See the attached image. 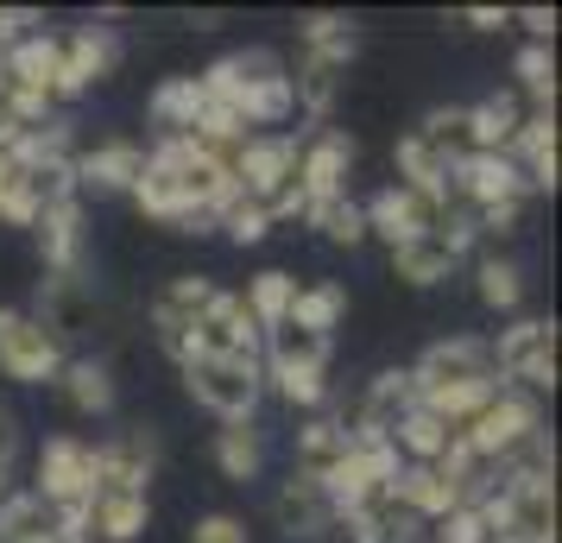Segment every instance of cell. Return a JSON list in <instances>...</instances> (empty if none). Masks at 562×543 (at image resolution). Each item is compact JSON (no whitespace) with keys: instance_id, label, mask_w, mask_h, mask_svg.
I'll list each match as a JSON object with an SVG mask.
<instances>
[{"instance_id":"4fadbf2b","label":"cell","mask_w":562,"mask_h":543,"mask_svg":"<svg viewBox=\"0 0 562 543\" xmlns=\"http://www.w3.org/2000/svg\"><path fill=\"white\" fill-rule=\"evenodd\" d=\"M474 380H493L486 336H442L411 361V386L417 392H449V386H474Z\"/></svg>"},{"instance_id":"3957f363","label":"cell","mask_w":562,"mask_h":543,"mask_svg":"<svg viewBox=\"0 0 562 543\" xmlns=\"http://www.w3.org/2000/svg\"><path fill=\"white\" fill-rule=\"evenodd\" d=\"M70 361V348L20 304H0V380L13 386H57V373Z\"/></svg>"},{"instance_id":"2e32d148","label":"cell","mask_w":562,"mask_h":543,"mask_svg":"<svg viewBox=\"0 0 562 543\" xmlns=\"http://www.w3.org/2000/svg\"><path fill=\"white\" fill-rule=\"evenodd\" d=\"M38 259H45V279H82V196H57L38 208Z\"/></svg>"},{"instance_id":"30bf717a","label":"cell","mask_w":562,"mask_h":543,"mask_svg":"<svg viewBox=\"0 0 562 543\" xmlns=\"http://www.w3.org/2000/svg\"><path fill=\"white\" fill-rule=\"evenodd\" d=\"M158 474V437L146 423H121L95 442V493H146Z\"/></svg>"},{"instance_id":"277c9868","label":"cell","mask_w":562,"mask_h":543,"mask_svg":"<svg viewBox=\"0 0 562 543\" xmlns=\"http://www.w3.org/2000/svg\"><path fill=\"white\" fill-rule=\"evenodd\" d=\"M215 279L209 272H171L165 285L146 297V323H153V341L171 354V366L190 361V329H196V316L209 310V297H215Z\"/></svg>"},{"instance_id":"7bdbcfd3","label":"cell","mask_w":562,"mask_h":543,"mask_svg":"<svg viewBox=\"0 0 562 543\" xmlns=\"http://www.w3.org/2000/svg\"><path fill=\"white\" fill-rule=\"evenodd\" d=\"M190 543H254V531H247V518H234V512H203L190 524Z\"/></svg>"},{"instance_id":"8d00e7d4","label":"cell","mask_w":562,"mask_h":543,"mask_svg":"<svg viewBox=\"0 0 562 543\" xmlns=\"http://www.w3.org/2000/svg\"><path fill=\"white\" fill-rule=\"evenodd\" d=\"M341 316H348V285L341 279H316V285H297V304H291L284 323H297L310 336H335Z\"/></svg>"},{"instance_id":"d6a6232c","label":"cell","mask_w":562,"mask_h":543,"mask_svg":"<svg viewBox=\"0 0 562 543\" xmlns=\"http://www.w3.org/2000/svg\"><path fill=\"white\" fill-rule=\"evenodd\" d=\"M449 165H456V158L430 152L417 133H398V146H392V171H398L392 183H405V190H424V196H449Z\"/></svg>"},{"instance_id":"ffe728a7","label":"cell","mask_w":562,"mask_h":543,"mask_svg":"<svg viewBox=\"0 0 562 543\" xmlns=\"http://www.w3.org/2000/svg\"><path fill=\"white\" fill-rule=\"evenodd\" d=\"M57 392H64V405L77 417H114V405H121L114 366H108L102 354H70L64 373H57Z\"/></svg>"},{"instance_id":"4316f807","label":"cell","mask_w":562,"mask_h":543,"mask_svg":"<svg viewBox=\"0 0 562 543\" xmlns=\"http://www.w3.org/2000/svg\"><path fill=\"white\" fill-rule=\"evenodd\" d=\"M209 455L222 467V480H234V487L259 480V474H266V430H259V417L254 423H222L215 442H209Z\"/></svg>"},{"instance_id":"ab89813d","label":"cell","mask_w":562,"mask_h":543,"mask_svg":"<svg viewBox=\"0 0 562 543\" xmlns=\"http://www.w3.org/2000/svg\"><path fill=\"white\" fill-rule=\"evenodd\" d=\"M266 392H279L284 398V411H304V417H316V411H329V373H266Z\"/></svg>"},{"instance_id":"7a4b0ae2","label":"cell","mask_w":562,"mask_h":543,"mask_svg":"<svg viewBox=\"0 0 562 543\" xmlns=\"http://www.w3.org/2000/svg\"><path fill=\"white\" fill-rule=\"evenodd\" d=\"M183 392L215 411L222 423H254L259 405H266V366L259 361H222V354H190L178 361Z\"/></svg>"},{"instance_id":"52a82bcc","label":"cell","mask_w":562,"mask_h":543,"mask_svg":"<svg viewBox=\"0 0 562 543\" xmlns=\"http://www.w3.org/2000/svg\"><path fill=\"white\" fill-rule=\"evenodd\" d=\"M537 430H543V398H531V392H512L499 386L493 398L481 405V417L461 430V437L474 442V455H486V462L499 467L518 449V442H531Z\"/></svg>"},{"instance_id":"cb8c5ba5","label":"cell","mask_w":562,"mask_h":543,"mask_svg":"<svg viewBox=\"0 0 562 543\" xmlns=\"http://www.w3.org/2000/svg\"><path fill=\"white\" fill-rule=\"evenodd\" d=\"M341 89H348V70L329 64V57H297L291 64V102H297V114H304L310 127H329Z\"/></svg>"},{"instance_id":"e0dca14e","label":"cell","mask_w":562,"mask_h":543,"mask_svg":"<svg viewBox=\"0 0 562 543\" xmlns=\"http://www.w3.org/2000/svg\"><path fill=\"white\" fill-rule=\"evenodd\" d=\"M32 316H38L64 348H70V336L95 329V323H102V304H95L89 272H82V279H38V310H32Z\"/></svg>"},{"instance_id":"ba28073f","label":"cell","mask_w":562,"mask_h":543,"mask_svg":"<svg viewBox=\"0 0 562 543\" xmlns=\"http://www.w3.org/2000/svg\"><path fill=\"white\" fill-rule=\"evenodd\" d=\"M121 70V38H114V26H77L70 38H64V52H57V82H52V102L70 108L82 102L95 82H108Z\"/></svg>"},{"instance_id":"8fae6325","label":"cell","mask_w":562,"mask_h":543,"mask_svg":"<svg viewBox=\"0 0 562 543\" xmlns=\"http://www.w3.org/2000/svg\"><path fill=\"white\" fill-rule=\"evenodd\" d=\"M297 152H304V133H254L240 158H234V183H240V196L247 203H266V196H279L284 183L297 178Z\"/></svg>"},{"instance_id":"ee69618b","label":"cell","mask_w":562,"mask_h":543,"mask_svg":"<svg viewBox=\"0 0 562 543\" xmlns=\"http://www.w3.org/2000/svg\"><path fill=\"white\" fill-rule=\"evenodd\" d=\"M20 449H26V430H20V417L0 411V493H7V480L20 474Z\"/></svg>"},{"instance_id":"74e56055","label":"cell","mask_w":562,"mask_h":543,"mask_svg":"<svg viewBox=\"0 0 562 543\" xmlns=\"http://www.w3.org/2000/svg\"><path fill=\"white\" fill-rule=\"evenodd\" d=\"M304 228H316L329 247H367V215H360V203L355 196H335V203H323V208H310L304 215Z\"/></svg>"},{"instance_id":"5bb4252c","label":"cell","mask_w":562,"mask_h":543,"mask_svg":"<svg viewBox=\"0 0 562 543\" xmlns=\"http://www.w3.org/2000/svg\"><path fill=\"white\" fill-rule=\"evenodd\" d=\"M190 354H222V361H259V329L247 304H240V291H215L209 297V310L196 316V329H190Z\"/></svg>"},{"instance_id":"60d3db41","label":"cell","mask_w":562,"mask_h":543,"mask_svg":"<svg viewBox=\"0 0 562 543\" xmlns=\"http://www.w3.org/2000/svg\"><path fill=\"white\" fill-rule=\"evenodd\" d=\"M215 234H228L234 247H259V240H272V215L259 203H247V196H234V203L222 208V228Z\"/></svg>"},{"instance_id":"7402d4cb","label":"cell","mask_w":562,"mask_h":543,"mask_svg":"<svg viewBox=\"0 0 562 543\" xmlns=\"http://www.w3.org/2000/svg\"><path fill=\"white\" fill-rule=\"evenodd\" d=\"M392 499H398L411 518H424V524H436V518H449L456 506H468L456 480H449L442 467H430V462H405V467H398V480H392Z\"/></svg>"},{"instance_id":"9a60e30c","label":"cell","mask_w":562,"mask_h":543,"mask_svg":"<svg viewBox=\"0 0 562 543\" xmlns=\"http://www.w3.org/2000/svg\"><path fill=\"white\" fill-rule=\"evenodd\" d=\"M139 165H146V146L102 139V146H77L70 178H77V196H127L133 183H139Z\"/></svg>"},{"instance_id":"d590c367","label":"cell","mask_w":562,"mask_h":543,"mask_svg":"<svg viewBox=\"0 0 562 543\" xmlns=\"http://www.w3.org/2000/svg\"><path fill=\"white\" fill-rule=\"evenodd\" d=\"M449 437H456V430H449V423H442V417H430L424 411V405H411L405 417H398V423H392V449H398V462H442V449H449Z\"/></svg>"},{"instance_id":"83f0119b","label":"cell","mask_w":562,"mask_h":543,"mask_svg":"<svg viewBox=\"0 0 562 543\" xmlns=\"http://www.w3.org/2000/svg\"><path fill=\"white\" fill-rule=\"evenodd\" d=\"M291 455H297V467L291 474H329L341 455H348V430H341V417H329V411H316V417H304L297 423V437H291Z\"/></svg>"},{"instance_id":"836d02e7","label":"cell","mask_w":562,"mask_h":543,"mask_svg":"<svg viewBox=\"0 0 562 543\" xmlns=\"http://www.w3.org/2000/svg\"><path fill=\"white\" fill-rule=\"evenodd\" d=\"M196 108H203V89H196V77H158L153 95H146V121L158 127V139L165 133H190V121H196Z\"/></svg>"},{"instance_id":"7dc6e473","label":"cell","mask_w":562,"mask_h":543,"mask_svg":"<svg viewBox=\"0 0 562 543\" xmlns=\"http://www.w3.org/2000/svg\"><path fill=\"white\" fill-rule=\"evenodd\" d=\"M20 121H13V114H7V108H0V152H13V146H20Z\"/></svg>"},{"instance_id":"816d5d0a","label":"cell","mask_w":562,"mask_h":543,"mask_svg":"<svg viewBox=\"0 0 562 543\" xmlns=\"http://www.w3.org/2000/svg\"><path fill=\"white\" fill-rule=\"evenodd\" d=\"M0 411H7V405H0Z\"/></svg>"},{"instance_id":"f1b7e54d","label":"cell","mask_w":562,"mask_h":543,"mask_svg":"<svg viewBox=\"0 0 562 543\" xmlns=\"http://www.w3.org/2000/svg\"><path fill=\"white\" fill-rule=\"evenodd\" d=\"M474 297H481L493 316H518V304H525V265L512 253H499V247H486V253L474 259Z\"/></svg>"},{"instance_id":"1f68e13d","label":"cell","mask_w":562,"mask_h":543,"mask_svg":"<svg viewBox=\"0 0 562 543\" xmlns=\"http://www.w3.org/2000/svg\"><path fill=\"white\" fill-rule=\"evenodd\" d=\"M57 52H64L57 32H26V38H13V45H7V82H20V89H45V95H52Z\"/></svg>"},{"instance_id":"8992f818","label":"cell","mask_w":562,"mask_h":543,"mask_svg":"<svg viewBox=\"0 0 562 543\" xmlns=\"http://www.w3.org/2000/svg\"><path fill=\"white\" fill-rule=\"evenodd\" d=\"M32 493L64 512V506H89L95 499V442L82 437H45L38 462H32Z\"/></svg>"},{"instance_id":"d4e9b609","label":"cell","mask_w":562,"mask_h":543,"mask_svg":"<svg viewBox=\"0 0 562 543\" xmlns=\"http://www.w3.org/2000/svg\"><path fill=\"white\" fill-rule=\"evenodd\" d=\"M506 158L525 171L531 196H537V190H557V114H525L518 133H512Z\"/></svg>"},{"instance_id":"681fc988","label":"cell","mask_w":562,"mask_h":543,"mask_svg":"<svg viewBox=\"0 0 562 543\" xmlns=\"http://www.w3.org/2000/svg\"><path fill=\"white\" fill-rule=\"evenodd\" d=\"M0 89H7V52H0Z\"/></svg>"},{"instance_id":"6da1fadb","label":"cell","mask_w":562,"mask_h":543,"mask_svg":"<svg viewBox=\"0 0 562 543\" xmlns=\"http://www.w3.org/2000/svg\"><path fill=\"white\" fill-rule=\"evenodd\" d=\"M493 354V380L512 392H557V323L550 316H512L499 336H486Z\"/></svg>"},{"instance_id":"484cf974","label":"cell","mask_w":562,"mask_h":543,"mask_svg":"<svg viewBox=\"0 0 562 543\" xmlns=\"http://www.w3.org/2000/svg\"><path fill=\"white\" fill-rule=\"evenodd\" d=\"M518 121H525L518 89H486L481 102H468V152H506Z\"/></svg>"},{"instance_id":"44dd1931","label":"cell","mask_w":562,"mask_h":543,"mask_svg":"<svg viewBox=\"0 0 562 543\" xmlns=\"http://www.w3.org/2000/svg\"><path fill=\"white\" fill-rule=\"evenodd\" d=\"M329 354H335V336H310L297 323H279L259 336V366L266 373H329Z\"/></svg>"},{"instance_id":"d6986e66","label":"cell","mask_w":562,"mask_h":543,"mask_svg":"<svg viewBox=\"0 0 562 543\" xmlns=\"http://www.w3.org/2000/svg\"><path fill=\"white\" fill-rule=\"evenodd\" d=\"M385 265H392V279L411 291H436V285H449L468 259L442 240V234H417V240H405V247H392L385 253Z\"/></svg>"},{"instance_id":"f546056e","label":"cell","mask_w":562,"mask_h":543,"mask_svg":"<svg viewBox=\"0 0 562 543\" xmlns=\"http://www.w3.org/2000/svg\"><path fill=\"white\" fill-rule=\"evenodd\" d=\"M0 543H57V512L32 487L0 493Z\"/></svg>"},{"instance_id":"4dcf8cb0","label":"cell","mask_w":562,"mask_h":543,"mask_svg":"<svg viewBox=\"0 0 562 543\" xmlns=\"http://www.w3.org/2000/svg\"><path fill=\"white\" fill-rule=\"evenodd\" d=\"M355 52H360V32L348 13H304L297 20V57H329V64L348 70Z\"/></svg>"},{"instance_id":"603a6c76","label":"cell","mask_w":562,"mask_h":543,"mask_svg":"<svg viewBox=\"0 0 562 543\" xmlns=\"http://www.w3.org/2000/svg\"><path fill=\"white\" fill-rule=\"evenodd\" d=\"M153 531V493H95L89 499V543H139Z\"/></svg>"},{"instance_id":"f35d334b","label":"cell","mask_w":562,"mask_h":543,"mask_svg":"<svg viewBox=\"0 0 562 543\" xmlns=\"http://www.w3.org/2000/svg\"><path fill=\"white\" fill-rule=\"evenodd\" d=\"M417 139L430 146V152H442V158H461L468 152V102H442V108H430L424 121H417Z\"/></svg>"},{"instance_id":"9c48e42d","label":"cell","mask_w":562,"mask_h":543,"mask_svg":"<svg viewBox=\"0 0 562 543\" xmlns=\"http://www.w3.org/2000/svg\"><path fill=\"white\" fill-rule=\"evenodd\" d=\"M355 158H360L355 133H341V127L304 133V152H297V190H304V203L323 208V203H335V196H348Z\"/></svg>"},{"instance_id":"f907efd6","label":"cell","mask_w":562,"mask_h":543,"mask_svg":"<svg viewBox=\"0 0 562 543\" xmlns=\"http://www.w3.org/2000/svg\"><path fill=\"white\" fill-rule=\"evenodd\" d=\"M57 543H82V538H57Z\"/></svg>"},{"instance_id":"e575fe53","label":"cell","mask_w":562,"mask_h":543,"mask_svg":"<svg viewBox=\"0 0 562 543\" xmlns=\"http://www.w3.org/2000/svg\"><path fill=\"white\" fill-rule=\"evenodd\" d=\"M240 304H247V316H254V329L266 336V329H279L284 316H291V304H297V279H291L284 265H266V272L247 279Z\"/></svg>"},{"instance_id":"bcb514c9","label":"cell","mask_w":562,"mask_h":543,"mask_svg":"<svg viewBox=\"0 0 562 543\" xmlns=\"http://www.w3.org/2000/svg\"><path fill=\"white\" fill-rule=\"evenodd\" d=\"M461 26H468V32H506L512 13H506V7H468V13H461Z\"/></svg>"},{"instance_id":"7c38bea8","label":"cell","mask_w":562,"mask_h":543,"mask_svg":"<svg viewBox=\"0 0 562 543\" xmlns=\"http://www.w3.org/2000/svg\"><path fill=\"white\" fill-rule=\"evenodd\" d=\"M449 196L468 208H499V203H531V183L506 152H461L449 165Z\"/></svg>"},{"instance_id":"ac0fdd59","label":"cell","mask_w":562,"mask_h":543,"mask_svg":"<svg viewBox=\"0 0 562 543\" xmlns=\"http://www.w3.org/2000/svg\"><path fill=\"white\" fill-rule=\"evenodd\" d=\"M272 524H279V538H291V543L329 538L335 506L323 499V487H316L310 474H291V480H279V493H272Z\"/></svg>"},{"instance_id":"b9f144b4","label":"cell","mask_w":562,"mask_h":543,"mask_svg":"<svg viewBox=\"0 0 562 543\" xmlns=\"http://www.w3.org/2000/svg\"><path fill=\"white\" fill-rule=\"evenodd\" d=\"M0 108H7V114H13V121H20L26 133L64 114V108H57L52 95H45V89H20V82H7V89H0Z\"/></svg>"},{"instance_id":"5b68a950","label":"cell","mask_w":562,"mask_h":543,"mask_svg":"<svg viewBox=\"0 0 562 543\" xmlns=\"http://www.w3.org/2000/svg\"><path fill=\"white\" fill-rule=\"evenodd\" d=\"M442 208H449V196H424V190H405V183H380L360 203V215H367V240H380L385 253H392V247H405L417 234L442 228Z\"/></svg>"},{"instance_id":"c3c4849f","label":"cell","mask_w":562,"mask_h":543,"mask_svg":"<svg viewBox=\"0 0 562 543\" xmlns=\"http://www.w3.org/2000/svg\"><path fill=\"white\" fill-rule=\"evenodd\" d=\"M329 543H360V538L348 531V524H335V531H329Z\"/></svg>"},{"instance_id":"f6af8a7d","label":"cell","mask_w":562,"mask_h":543,"mask_svg":"<svg viewBox=\"0 0 562 543\" xmlns=\"http://www.w3.org/2000/svg\"><path fill=\"white\" fill-rule=\"evenodd\" d=\"M512 26H525V45H550L557 38V13L550 7H525V13H512Z\"/></svg>"}]
</instances>
